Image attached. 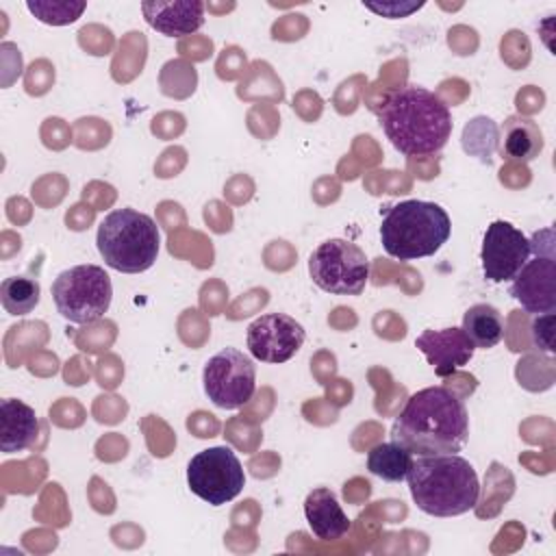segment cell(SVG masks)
I'll list each match as a JSON object with an SVG mask.
<instances>
[{"mask_svg": "<svg viewBox=\"0 0 556 556\" xmlns=\"http://www.w3.org/2000/svg\"><path fill=\"white\" fill-rule=\"evenodd\" d=\"M469 437L465 402L447 387L413 393L391 426V439L417 456L456 454Z\"/></svg>", "mask_w": 556, "mask_h": 556, "instance_id": "1", "label": "cell"}, {"mask_svg": "<svg viewBox=\"0 0 556 556\" xmlns=\"http://www.w3.org/2000/svg\"><path fill=\"white\" fill-rule=\"evenodd\" d=\"M376 113L391 146L406 156L434 154L452 135L447 104L419 85L391 91Z\"/></svg>", "mask_w": 556, "mask_h": 556, "instance_id": "2", "label": "cell"}, {"mask_svg": "<svg viewBox=\"0 0 556 556\" xmlns=\"http://www.w3.org/2000/svg\"><path fill=\"white\" fill-rule=\"evenodd\" d=\"M406 482L417 508L432 517L469 513L480 497L478 473L473 465L458 454L413 458Z\"/></svg>", "mask_w": 556, "mask_h": 556, "instance_id": "3", "label": "cell"}, {"mask_svg": "<svg viewBox=\"0 0 556 556\" xmlns=\"http://www.w3.org/2000/svg\"><path fill=\"white\" fill-rule=\"evenodd\" d=\"M452 222L443 206L426 200H404L389 206L380 222V241L389 256L415 261L437 254L450 239Z\"/></svg>", "mask_w": 556, "mask_h": 556, "instance_id": "4", "label": "cell"}, {"mask_svg": "<svg viewBox=\"0 0 556 556\" xmlns=\"http://www.w3.org/2000/svg\"><path fill=\"white\" fill-rule=\"evenodd\" d=\"M96 245L106 267L119 274H141L154 265L161 235L150 215L135 208H117L100 222Z\"/></svg>", "mask_w": 556, "mask_h": 556, "instance_id": "5", "label": "cell"}, {"mask_svg": "<svg viewBox=\"0 0 556 556\" xmlns=\"http://www.w3.org/2000/svg\"><path fill=\"white\" fill-rule=\"evenodd\" d=\"M52 300L63 319L72 324H93L111 306L113 285L100 265H74L63 269L52 287Z\"/></svg>", "mask_w": 556, "mask_h": 556, "instance_id": "6", "label": "cell"}, {"mask_svg": "<svg viewBox=\"0 0 556 556\" xmlns=\"http://www.w3.org/2000/svg\"><path fill=\"white\" fill-rule=\"evenodd\" d=\"M313 282L332 295H361L369 278L365 252L348 239H328L308 256Z\"/></svg>", "mask_w": 556, "mask_h": 556, "instance_id": "7", "label": "cell"}, {"mask_svg": "<svg viewBox=\"0 0 556 556\" xmlns=\"http://www.w3.org/2000/svg\"><path fill=\"white\" fill-rule=\"evenodd\" d=\"M510 295L532 315L556 311L554 230L545 228L530 239V258L510 282Z\"/></svg>", "mask_w": 556, "mask_h": 556, "instance_id": "8", "label": "cell"}, {"mask_svg": "<svg viewBox=\"0 0 556 556\" xmlns=\"http://www.w3.org/2000/svg\"><path fill=\"white\" fill-rule=\"evenodd\" d=\"M187 484L191 493L206 504L222 506L241 493L245 473L232 447L215 445L191 456L187 465Z\"/></svg>", "mask_w": 556, "mask_h": 556, "instance_id": "9", "label": "cell"}, {"mask_svg": "<svg viewBox=\"0 0 556 556\" xmlns=\"http://www.w3.org/2000/svg\"><path fill=\"white\" fill-rule=\"evenodd\" d=\"M206 397L226 410L241 408L256 391V365L237 348H224L213 354L202 369Z\"/></svg>", "mask_w": 556, "mask_h": 556, "instance_id": "10", "label": "cell"}, {"mask_svg": "<svg viewBox=\"0 0 556 556\" xmlns=\"http://www.w3.org/2000/svg\"><path fill=\"white\" fill-rule=\"evenodd\" d=\"M530 258V239L510 222L495 219L482 237V274L489 282H508Z\"/></svg>", "mask_w": 556, "mask_h": 556, "instance_id": "11", "label": "cell"}, {"mask_svg": "<svg viewBox=\"0 0 556 556\" xmlns=\"http://www.w3.org/2000/svg\"><path fill=\"white\" fill-rule=\"evenodd\" d=\"M306 339L304 326L285 313H267L248 326L245 343L261 363H287L298 354Z\"/></svg>", "mask_w": 556, "mask_h": 556, "instance_id": "12", "label": "cell"}, {"mask_svg": "<svg viewBox=\"0 0 556 556\" xmlns=\"http://www.w3.org/2000/svg\"><path fill=\"white\" fill-rule=\"evenodd\" d=\"M415 348L424 352L428 363L432 365L434 374L445 378L465 367L471 356L476 345L471 339L463 332V328H441V330H424L415 339Z\"/></svg>", "mask_w": 556, "mask_h": 556, "instance_id": "13", "label": "cell"}, {"mask_svg": "<svg viewBox=\"0 0 556 556\" xmlns=\"http://www.w3.org/2000/svg\"><path fill=\"white\" fill-rule=\"evenodd\" d=\"M146 22L165 37H185L202 28L204 2L200 0H154L143 2Z\"/></svg>", "mask_w": 556, "mask_h": 556, "instance_id": "14", "label": "cell"}, {"mask_svg": "<svg viewBox=\"0 0 556 556\" xmlns=\"http://www.w3.org/2000/svg\"><path fill=\"white\" fill-rule=\"evenodd\" d=\"M304 517H306L311 532L319 541L343 539L352 526L345 510L341 508L337 495L326 486H317L306 495Z\"/></svg>", "mask_w": 556, "mask_h": 556, "instance_id": "15", "label": "cell"}, {"mask_svg": "<svg viewBox=\"0 0 556 556\" xmlns=\"http://www.w3.org/2000/svg\"><path fill=\"white\" fill-rule=\"evenodd\" d=\"M39 434V419L33 406L22 400L7 397L0 404V450L15 454L28 450Z\"/></svg>", "mask_w": 556, "mask_h": 556, "instance_id": "16", "label": "cell"}, {"mask_svg": "<svg viewBox=\"0 0 556 556\" xmlns=\"http://www.w3.org/2000/svg\"><path fill=\"white\" fill-rule=\"evenodd\" d=\"M543 150V130L532 117L508 115L502 124L500 154L506 161L530 163Z\"/></svg>", "mask_w": 556, "mask_h": 556, "instance_id": "17", "label": "cell"}, {"mask_svg": "<svg viewBox=\"0 0 556 556\" xmlns=\"http://www.w3.org/2000/svg\"><path fill=\"white\" fill-rule=\"evenodd\" d=\"M463 332L476 348L489 350L504 339V319L491 304H473L463 315Z\"/></svg>", "mask_w": 556, "mask_h": 556, "instance_id": "18", "label": "cell"}, {"mask_svg": "<svg viewBox=\"0 0 556 556\" xmlns=\"http://www.w3.org/2000/svg\"><path fill=\"white\" fill-rule=\"evenodd\" d=\"M410 463H413V452L397 441L378 443L367 452V469L387 482L406 480Z\"/></svg>", "mask_w": 556, "mask_h": 556, "instance_id": "19", "label": "cell"}, {"mask_svg": "<svg viewBox=\"0 0 556 556\" xmlns=\"http://www.w3.org/2000/svg\"><path fill=\"white\" fill-rule=\"evenodd\" d=\"M41 287L28 276H9L0 285V302L9 315H28L39 304Z\"/></svg>", "mask_w": 556, "mask_h": 556, "instance_id": "20", "label": "cell"}, {"mask_svg": "<svg viewBox=\"0 0 556 556\" xmlns=\"http://www.w3.org/2000/svg\"><path fill=\"white\" fill-rule=\"evenodd\" d=\"M497 146V126L491 117H473L463 128V148L465 152L478 156L480 161L489 163L491 154Z\"/></svg>", "mask_w": 556, "mask_h": 556, "instance_id": "21", "label": "cell"}, {"mask_svg": "<svg viewBox=\"0 0 556 556\" xmlns=\"http://www.w3.org/2000/svg\"><path fill=\"white\" fill-rule=\"evenodd\" d=\"M26 9L43 24L52 26H65L76 22L83 11L87 9V2H74V0H52V2H41V0H28Z\"/></svg>", "mask_w": 556, "mask_h": 556, "instance_id": "22", "label": "cell"}, {"mask_svg": "<svg viewBox=\"0 0 556 556\" xmlns=\"http://www.w3.org/2000/svg\"><path fill=\"white\" fill-rule=\"evenodd\" d=\"M365 9L378 13V15H384L389 20H395V17H408L410 13H415L417 9L424 7V0L419 2H382V4H376V2H363Z\"/></svg>", "mask_w": 556, "mask_h": 556, "instance_id": "23", "label": "cell"}, {"mask_svg": "<svg viewBox=\"0 0 556 556\" xmlns=\"http://www.w3.org/2000/svg\"><path fill=\"white\" fill-rule=\"evenodd\" d=\"M552 321H554V313H545V315H539L532 324V334H534V341L539 348L547 350V352H554V339H552Z\"/></svg>", "mask_w": 556, "mask_h": 556, "instance_id": "24", "label": "cell"}]
</instances>
